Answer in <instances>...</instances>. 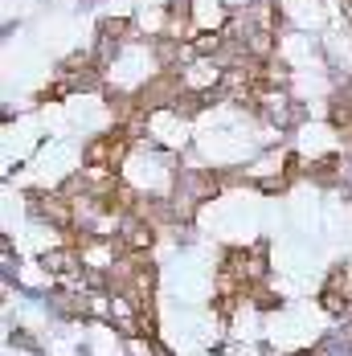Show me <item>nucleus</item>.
<instances>
[{"label": "nucleus", "instance_id": "f257e3e1", "mask_svg": "<svg viewBox=\"0 0 352 356\" xmlns=\"http://www.w3.org/2000/svg\"><path fill=\"white\" fill-rule=\"evenodd\" d=\"M189 49H193V58H217L225 49V33L221 29H197V37L189 41Z\"/></svg>", "mask_w": 352, "mask_h": 356}, {"label": "nucleus", "instance_id": "f03ea898", "mask_svg": "<svg viewBox=\"0 0 352 356\" xmlns=\"http://www.w3.org/2000/svg\"><path fill=\"white\" fill-rule=\"evenodd\" d=\"M99 33L115 37V41L123 45L127 37H136V21H127V17H106V21H103V29H99Z\"/></svg>", "mask_w": 352, "mask_h": 356}]
</instances>
